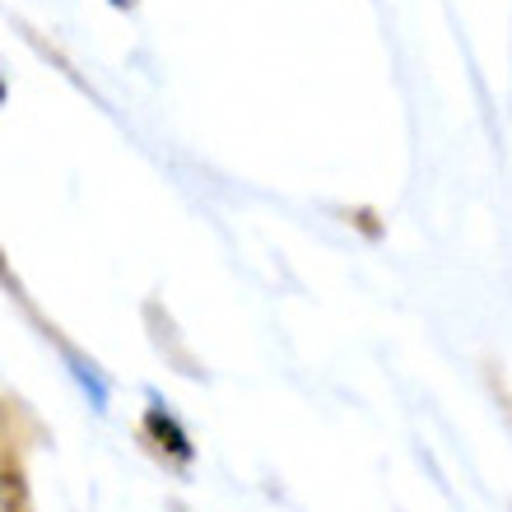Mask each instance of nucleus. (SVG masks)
I'll return each instance as SVG.
<instances>
[{"mask_svg":"<svg viewBox=\"0 0 512 512\" xmlns=\"http://www.w3.org/2000/svg\"><path fill=\"white\" fill-rule=\"evenodd\" d=\"M140 424H145V438H149L154 447H159L163 457L177 461V466H191L196 447H191L187 429H182V424H177V419L168 415V410H163L159 401H149V410H145V419H140Z\"/></svg>","mask_w":512,"mask_h":512,"instance_id":"1","label":"nucleus"},{"mask_svg":"<svg viewBox=\"0 0 512 512\" xmlns=\"http://www.w3.org/2000/svg\"><path fill=\"white\" fill-rule=\"evenodd\" d=\"M5 512H28V489H24V471L19 461L5 452Z\"/></svg>","mask_w":512,"mask_h":512,"instance_id":"2","label":"nucleus"},{"mask_svg":"<svg viewBox=\"0 0 512 512\" xmlns=\"http://www.w3.org/2000/svg\"><path fill=\"white\" fill-rule=\"evenodd\" d=\"M108 5H117V10H131L135 0H108Z\"/></svg>","mask_w":512,"mask_h":512,"instance_id":"3","label":"nucleus"}]
</instances>
